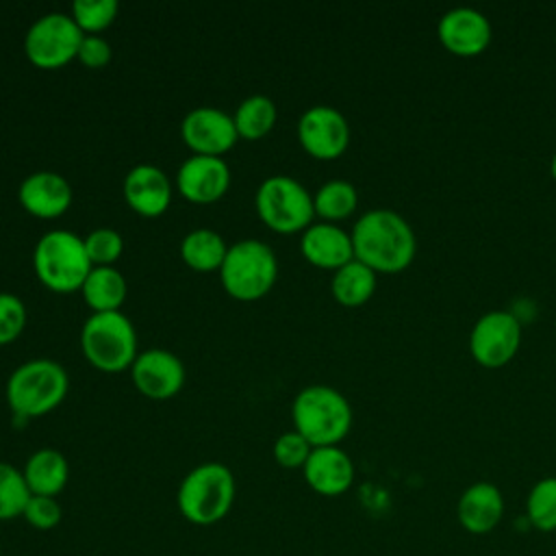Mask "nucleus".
I'll return each mask as SVG.
<instances>
[{
	"mask_svg": "<svg viewBox=\"0 0 556 556\" xmlns=\"http://www.w3.org/2000/svg\"><path fill=\"white\" fill-rule=\"evenodd\" d=\"M254 202L261 219L278 232L306 230L315 215L313 195L300 180L287 174L265 178L256 189Z\"/></svg>",
	"mask_w": 556,
	"mask_h": 556,
	"instance_id": "8",
	"label": "nucleus"
},
{
	"mask_svg": "<svg viewBox=\"0 0 556 556\" xmlns=\"http://www.w3.org/2000/svg\"><path fill=\"white\" fill-rule=\"evenodd\" d=\"M22 473L33 495L56 497L67 484L70 465L59 450L41 447L26 458Z\"/></svg>",
	"mask_w": 556,
	"mask_h": 556,
	"instance_id": "21",
	"label": "nucleus"
},
{
	"mask_svg": "<svg viewBox=\"0 0 556 556\" xmlns=\"http://www.w3.org/2000/svg\"><path fill=\"white\" fill-rule=\"evenodd\" d=\"M521 345V324L513 313L489 311L469 332V352L482 367H504Z\"/></svg>",
	"mask_w": 556,
	"mask_h": 556,
	"instance_id": "10",
	"label": "nucleus"
},
{
	"mask_svg": "<svg viewBox=\"0 0 556 556\" xmlns=\"http://www.w3.org/2000/svg\"><path fill=\"white\" fill-rule=\"evenodd\" d=\"M295 430L313 445H339L352 426V406L343 393L326 384L304 387L291 406Z\"/></svg>",
	"mask_w": 556,
	"mask_h": 556,
	"instance_id": "3",
	"label": "nucleus"
},
{
	"mask_svg": "<svg viewBox=\"0 0 556 556\" xmlns=\"http://www.w3.org/2000/svg\"><path fill=\"white\" fill-rule=\"evenodd\" d=\"M115 15L117 0H74L72 4V17L80 26V30H87L89 35L106 28L115 20Z\"/></svg>",
	"mask_w": 556,
	"mask_h": 556,
	"instance_id": "29",
	"label": "nucleus"
},
{
	"mask_svg": "<svg viewBox=\"0 0 556 556\" xmlns=\"http://www.w3.org/2000/svg\"><path fill=\"white\" fill-rule=\"evenodd\" d=\"M311 450H313V445L298 430H289L276 439L274 458L280 467L298 469V467H304Z\"/></svg>",
	"mask_w": 556,
	"mask_h": 556,
	"instance_id": "31",
	"label": "nucleus"
},
{
	"mask_svg": "<svg viewBox=\"0 0 556 556\" xmlns=\"http://www.w3.org/2000/svg\"><path fill=\"white\" fill-rule=\"evenodd\" d=\"M22 206L37 217H59L72 202L70 182L56 172H33L20 185Z\"/></svg>",
	"mask_w": 556,
	"mask_h": 556,
	"instance_id": "19",
	"label": "nucleus"
},
{
	"mask_svg": "<svg viewBox=\"0 0 556 556\" xmlns=\"http://www.w3.org/2000/svg\"><path fill=\"white\" fill-rule=\"evenodd\" d=\"M298 139L317 159H337L350 143V126L341 111L328 104H313L298 122Z\"/></svg>",
	"mask_w": 556,
	"mask_h": 556,
	"instance_id": "11",
	"label": "nucleus"
},
{
	"mask_svg": "<svg viewBox=\"0 0 556 556\" xmlns=\"http://www.w3.org/2000/svg\"><path fill=\"white\" fill-rule=\"evenodd\" d=\"M67 371L50 358H33L17 365L7 380V402L17 417H39L67 393Z\"/></svg>",
	"mask_w": 556,
	"mask_h": 556,
	"instance_id": "4",
	"label": "nucleus"
},
{
	"mask_svg": "<svg viewBox=\"0 0 556 556\" xmlns=\"http://www.w3.org/2000/svg\"><path fill=\"white\" fill-rule=\"evenodd\" d=\"M26 326V306L15 293L0 291V343L13 341Z\"/></svg>",
	"mask_w": 556,
	"mask_h": 556,
	"instance_id": "33",
	"label": "nucleus"
},
{
	"mask_svg": "<svg viewBox=\"0 0 556 556\" xmlns=\"http://www.w3.org/2000/svg\"><path fill=\"white\" fill-rule=\"evenodd\" d=\"M87 67H102L104 63H109L111 59V46L104 37L100 35H85L80 46H78V54H76Z\"/></svg>",
	"mask_w": 556,
	"mask_h": 556,
	"instance_id": "34",
	"label": "nucleus"
},
{
	"mask_svg": "<svg viewBox=\"0 0 556 556\" xmlns=\"http://www.w3.org/2000/svg\"><path fill=\"white\" fill-rule=\"evenodd\" d=\"M302 254L317 267L339 269L354 258L352 237L332 222L311 224L300 241Z\"/></svg>",
	"mask_w": 556,
	"mask_h": 556,
	"instance_id": "20",
	"label": "nucleus"
},
{
	"mask_svg": "<svg viewBox=\"0 0 556 556\" xmlns=\"http://www.w3.org/2000/svg\"><path fill=\"white\" fill-rule=\"evenodd\" d=\"M330 289L334 300L343 306H361L376 291V271L365 263L352 258L343 267L334 269Z\"/></svg>",
	"mask_w": 556,
	"mask_h": 556,
	"instance_id": "23",
	"label": "nucleus"
},
{
	"mask_svg": "<svg viewBox=\"0 0 556 556\" xmlns=\"http://www.w3.org/2000/svg\"><path fill=\"white\" fill-rule=\"evenodd\" d=\"M302 471L306 484L326 497L343 495L354 482V463L339 445L313 447Z\"/></svg>",
	"mask_w": 556,
	"mask_h": 556,
	"instance_id": "15",
	"label": "nucleus"
},
{
	"mask_svg": "<svg viewBox=\"0 0 556 556\" xmlns=\"http://www.w3.org/2000/svg\"><path fill=\"white\" fill-rule=\"evenodd\" d=\"M33 263L37 278L46 287L63 293L80 289L93 267L85 250V239L61 228L48 230L37 241Z\"/></svg>",
	"mask_w": 556,
	"mask_h": 556,
	"instance_id": "6",
	"label": "nucleus"
},
{
	"mask_svg": "<svg viewBox=\"0 0 556 556\" xmlns=\"http://www.w3.org/2000/svg\"><path fill=\"white\" fill-rule=\"evenodd\" d=\"M237 482L224 463H202L180 482L176 504L180 515L193 526H213L222 521L235 504Z\"/></svg>",
	"mask_w": 556,
	"mask_h": 556,
	"instance_id": "2",
	"label": "nucleus"
},
{
	"mask_svg": "<svg viewBox=\"0 0 556 556\" xmlns=\"http://www.w3.org/2000/svg\"><path fill=\"white\" fill-rule=\"evenodd\" d=\"M130 371L137 389L152 400L176 395L185 382L182 361L163 348H148L137 354Z\"/></svg>",
	"mask_w": 556,
	"mask_h": 556,
	"instance_id": "13",
	"label": "nucleus"
},
{
	"mask_svg": "<svg viewBox=\"0 0 556 556\" xmlns=\"http://www.w3.org/2000/svg\"><path fill=\"white\" fill-rule=\"evenodd\" d=\"M356 204H358L356 187L352 182H348V180H341V178L324 182L317 189V193L313 195L315 213L319 217L328 219V222L343 219V217L352 215Z\"/></svg>",
	"mask_w": 556,
	"mask_h": 556,
	"instance_id": "26",
	"label": "nucleus"
},
{
	"mask_svg": "<svg viewBox=\"0 0 556 556\" xmlns=\"http://www.w3.org/2000/svg\"><path fill=\"white\" fill-rule=\"evenodd\" d=\"M176 182L180 193L191 202H213L224 195L230 185V169L222 156L193 154L189 156L178 174Z\"/></svg>",
	"mask_w": 556,
	"mask_h": 556,
	"instance_id": "17",
	"label": "nucleus"
},
{
	"mask_svg": "<svg viewBox=\"0 0 556 556\" xmlns=\"http://www.w3.org/2000/svg\"><path fill=\"white\" fill-rule=\"evenodd\" d=\"M278 274L271 248L258 239H243L228 248L219 267L224 289L237 300H256L269 291Z\"/></svg>",
	"mask_w": 556,
	"mask_h": 556,
	"instance_id": "7",
	"label": "nucleus"
},
{
	"mask_svg": "<svg viewBox=\"0 0 556 556\" xmlns=\"http://www.w3.org/2000/svg\"><path fill=\"white\" fill-rule=\"evenodd\" d=\"M87 361L102 371H122L137 358V334L132 321L119 311L91 313L80 330Z\"/></svg>",
	"mask_w": 556,
	"mask_h": 556,
	"instance_id": "5",
	"label": "nucleus"
},
{
	"mask_svg": "<svg viewBox=\"0 0 556 556\" xmlns=\"http://www.w3.org/2000/svg\"><path fill=\"white\" fill-rule=\"evenodd\" d=\"M354 258L374 271L395 274L406 269L417 250L410 224L391 208H371L363 213L352 232Z\"/></svg>",
	"mask_w": 556,
	"mask_h": 556,
	"instance_id": "1",
	"label": "nucleus"
},
{
	"mask_svg": "<svg viewBox=\"0 0 556 556\" xmlns=\"http://www.w3.org/2000/svg\"><path fill=\"white\" fill-rule=\"evenodd\" d=\"M226 243L222 235H217L211 228H195L185 235L180 243V254L187 265L200 271H211L219 269L224 258H226Z\"/></svg>",
	"mask_w": 556,
	"mask_h": 556,
	"instance_id": "24",
	"label": "nucleus"
},
{
	"mask_svg": "<svg viewBox=\"0 0 556 556\" xmlns=\"http://www.w3.org/2000/svg\"><path fill=\"white\" fill-rule=\"evenodd\" d=\"M30 495L22 469L0 460V521L22 517Z\"/></svg>",
	"mask_w": 556,
	"mask_h": 556,
	"instance_id": "28",
	"label": "nucleus"
},
{
	"mask_svg": "<svg viewBox=\"0 0 556 556\" xmlns=\"http://www.w3.org/2000/svg\"><path fill=\"white\" fill-rule=\"evenodd\" d=\"M549 174H552V178L556 180V152H554V156H552V163H549Z\"/></svg>",
	"mask_w": 556,
	"mask_h": 556,
	"instance_id": "35",
	"label": "nucleus"
},
{
	"mask_svg": "<svg viewBox=\"0 0 556 556\" xmlns=\"http://www.w3.org/2000/svg\"><path fill=\"white\" fill-rule=\"evenodd\" d=\"M85 250L91 265H113L124 250V241L113 228H96L85 237Z\"/></svg>",
	"mask_w": 556,
	"mask_h": 556,
	"instance_id": "30",
	"label": "nucleus"
},
{
	"mask_svg": "<svg viewBox=\"0 0 556 556\" xmlns=\"http://www.w3.org/2000/svg\"><path fill=\"white\" fill-rule=\"evenodd\" d=\"M437 35L447 52L456 56H476L491 41V24L480 11L456 7L441 15Z\"/></svg>",
	"mask_w": 556,
	"mask_h": 556,
	"instance_id": "14",
	"label": "nucleus"
},
{
	"mask_svg": "<svg viewBox=\"0 0 556 556\" xmlns=\"http://www.w3.org/2000/svg\"><path fill=\"white\" fill-rule=\"evenodd\" d=\"M85 33L67 13H46L37 17L24 37L26 56L39 67H61L78 54Z\"/></svg>",
	"mask_w": 556,
	"mask_h": 556,
	"instance_id": "9",
	"label": "nucleus"
},
{
	"mask_svg": "<svg viewBox=\"0 0 556 556\" xmlns=\"http://www.w3.org/2000/svg\"><path fill=\"white\" fill-rule=\"evenodd\" d=\"M124 198L137 213L156 217L172 200V185L161 167L141 163L124 176Z\"/></svg>",
	"mask_w": 556,
	"mask_h": 556,
	"instance_id": "18",
	"label": "nucleus"
},
{
	"mask_svg": "<svg viewBox=\"0 0 556 556\" xmlns=\"http://www.w3.org/2000/svg\"><path fill=\"white\" fill-rule=\"evenodd\" d=\"M28 526H33L35 530H52L61 523L63 517V508L56 502V497H48V495H30L24 515Z\"/></svg>",
	"mask_w": 556,
	"mask_h": 556,
	"instance_id": "32",
	"label": "nucleus"
},
{
	"mask_svg": "<svg viewBox=\"0 0 556 556\" xmlns=\"http://www.w3.org/2000/svg\"><path fill=\"white\" fill-rule=\"evenodd\" d=\"M504 495L502 491L486 480L469 484L456 504V517L465 532L482 536L493 532L504 517Z\"/></svg>",
	"mask_w": 556,
	"mask_h": 556,
	"instance_id": "16",
	"label": "nucleus"
},
{
	"mask_svg": "<svg viewBox=\"0 0 556 556\" xmlns=\"http://www.w3.org/2000/svg\"><path fill=\"white\" fill-rule=\"evenodd\" d=\"M274 122H276V104L271 98L263 93L248 96L235 111L237 132L239 137H245V139L263 137L265 132H269Z\"/></svg>",
	"mask_w": 556,
	"mask_h": 556,
	"instance_id": "25",
	"label": "nucleus"
},
{
	"mask_svg": "<svg viewBox=\"0 0 556 556\" xmlns=\"http://www.w3.org/2000/svg\"><path fill=\"white\" fill-rule=\"evenodd\" d=\"M80 291L93 313L119 311L126 298V280L113 265H93Z\"/></svg>",
	"mask_w": 556,
	"mask_h": 556,
	"instance_id": "22",
	"label": "nucleus"
},
{
	"mask_svg": "<svg viewBox=\"0 0 556 556\" xmlns=\"http://www.w3.org/2000/svg\"><path fill=\"white\" fill-rule=\"evenodd\" d=\"M180 132L185 143L195 150V154L208 156H219L222 152L230 150L239 137L235 117L215 106L191 109L180 124Z\"/></svg>",
	"mask_w": 556,
	"mask_h": 556,
	"instance_id": "12",
	"label": "nucleus"
},
{
	"mask_svg": "<svg viewBox=\"0 0 556 556\" xmlns=\"http://www.w3.org/2000/svg\"><path fill=\"white\" fill-rule=\"evenodd\" d=\"M526 517L539 532L556 530V476L541 478L526 497Z\"/></svg>",
	"mask_w": 556,
	"mask_h": 556,
	"instance_id": "27",
	"label": "nucleus"
}]
</instances>
